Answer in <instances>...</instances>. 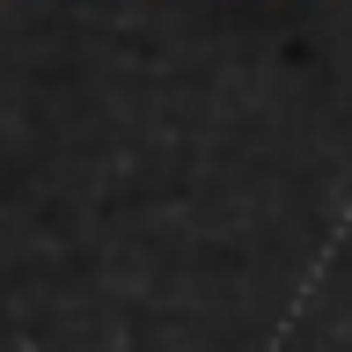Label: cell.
Returning <instances> with one entry per match:
<instances>
[]
</instances>
